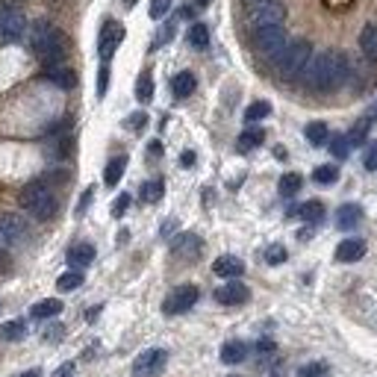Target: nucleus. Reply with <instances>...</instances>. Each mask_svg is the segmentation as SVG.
<instances>
[{"label":"nucleus","mask_w":377,"mask_h":377,"mask_svg":"<svg viewBox=\"0 0 377 377\" xmlns=\"http://www.w3.org/2000/svg\"><path fill=\"white\" fill-rule=\"evenodd\" d=\"M301 77L306 88H313V92H333L348 80V59L339 51H324L306 62Z\"/></svg>","instance_id":"obj_1"},{"label":"nucleus","mask_w":377,"mask_h":377,"mask_svg":"<svg viewBox=\"0 0 377 377\" xmlns=\"http://www.w3.org/2000/svg\"><path fill=\"white\" fill-rule=\"evenodd\" d=\"M33 51H36V56L42 59L47 68L59 65L65 59V38H62V33H59L53 24L38 21L33 27Z\"/></svg>","instance_id":"obj_2"},{"label":"nucleus","mask_w":377,"mask_h":377,"mask_svg":"<svg viewBox=\"0 0 377 377\" xmlns=\"http://www.w3.org/2000/svg\"><path fill=\"white\" fill-rule=\"evenodd\" d=\"M310 59H313V45L306 42V38H295V42H286L283 53L277 56L274 62H277V71H280L283 80H297Z\"/></svg>","instance_id":"obj_3"},{"label":"nucleus","mask_w":377,"mask_h":377,"mask_svg":"<svg viewBox=\"0 0 377 377\" xmlns=\"http://www.w3.org/2000/svg\"><path fill=\"white\" fill-rule=\"evenodd\" d=\"M18 201H21L24 210L33 215V218H38V221H47V218H53V212H56V197H53V192H51V188H47L45 183H29V186H24Z\"/></svg>","instance_id":"obj_4"},{"label":"nucleus","mask_w":377,"mask_h":377,"mask_svg":"<svg viewBox=\"0 0 377 377\" xmlns=\"http://www.w3.org/2000/svg\"><path fill=\"white\" fill-rule=\"evenodd\" d=\"M245 15L254 29L265 24H283L286 9L280 0H245Z\"/></svg>","instance_id":"obj_5"},{"label":"nucleus","mask_w":377,"mask_h":377,"mask_svg":"<svg viewBox=\"0 0 377 377\" xmlns=\"http://www.w3.org/2000/svg\"><path fill=\"white\" fill-rule=\"evenodd\" d=\"M254 47L260 51L263 56L277 59L286 47V29L283 24H265V27H256L254 29Z\"/></svg>","instance_id":"obj_6"},{"label":"nucleus","mask_w":377,"mask_h":377,"mask_svg":"<svg viewBox=\"0 0 377 377\" xmlns=\"http://www.w3.org/2000/svg\"><path fill=\"white\" fill-rule=\"evenodd\" d=\"M168 363V354L162 348H147L133 360V377H160Z\"/></svg>","instance_id":"obj_7"},{"label":"nucleus","mask_w":377,"mask_h":377,"mask_svg":"<svg viewBox=\"0 0 377 377\" xmlns=\"http://www.w3.org/2000/svg\"><path fill=\"white\" fill-rule=\"evenodd\" d=\"M197 297H201L197 286L183 283V286H177V289L165 297L162 310H165V315H180V313H186V310H192V306L197 304Z\"/></svg>","instance_id":"obj_8"},{"label":"nucleus","mask_w":377,"mask_h":377,"mask_svg":"<svg viewBox=\"0 0 377 377\" xmlns=\"http://www.w3.org/2000/svg\"><path fill=\"white\" fill-rule=\"evenodd\" d=\"M29 233V227L21 215L15 212H0V245L3 247H12L18 242H24Z\"/></svg>","instance_id":"obj_9"},{"label":"nucleus","mask_w":377,"mask_h":377,"mask_svg":"<svg viewBox=\"0 0 377 377\" xmlns=\"http://www.w3.org/2000/svg\"><path fill=\"white\" fill-rule=\"evenodd\" d=\"M124 42V27L118 21H104L101 27V38H97V53L106 62V59H112V53L118 51V45Z\"/></svg>","instance_id":"obj_10"},{"label":"nucleus","mask_w":377,"mask_h":377,"mask_svg":"<svg viewBox=\"0 0 377 377\" xmlns=\"http://www.w3.org/2000/svg\"><path fill=\"white\" fill-rule=\"evenodd\" d=\"M24 29H27V18H24V12L18 6H3L0 9V33H3V38H21L24 36Z\"/></svg>","instance_id":"obj_11"},{"label":"nucleus","mask_w":377,"mask_h":377,"mask_svg":"<svg viewBox=\"0 0 377 377\" xmlns=\"http://www.w3.org/2000/svg\"><path fill=\"white\" fill-rule=\"evenodd\" d=\"M251 297V289L245 283H224L215 289V301L218 304H227V306H236V304H245Z\"/></svg>","instance_id":"obj_12"},{"label":"nucleus","mask_w":377,"mask_h":377,"mask_svg":"<svg viewBox=\"0 0 377 377\" xmlns=\"http://www.w3.org/2000/svg\"><path fill=\"white\" fill-rule=\"evenodd\" d=\"M212 271L218 277H227V280H233V277H242L245 274V263L239 260V256H218V260L212 263Z\"/></svg>","instance_id":"obj_13"},{"label":"nucleus","mask_w":377,"mask_h":377,"mask_svg":"<svg viewBox=\"0 0 377 377\" xmlns=\"http://www.w3.org/2000/svg\"><path fill=\"white\" fill-rule=\"evenodd\" d=\"M365 256V242L363 239H345L336 245V260L339 263H356Z\"/></svg>","instance_id":"obj_14"},{"label":"nucleus","mask_w":377,"mask_h":377,"mask_svg":"<svg viewBox=\"0 0 377 377\" xmlns=\"http://www.w3.org/2000/svg\"><path fill=\"white\" fill-rule=\"evenodd\" d=\"M171 251H174L177 256H186V260H192V256L201 254V239H197L195 233H183V236H177V239H174Z\"/></svg>","instance_id":"obj_15"},{"label":"nucleus","mask_w":377,"mask_h":377,"mask_svg":"<svg viewBox=\"0 0 377 377\" xmlns=\"http://www.w3.org/2000/svg\"><path fill=\"white\" fill-rule=\"evenodd\" d=\"M360 218H363V210L356 204H345L336 210V227L339 230H354L356 224H360Z\"/></svg>","instance_id":"obj_16"},{"label":"nucleus","mask_w":377,"mask_h":377,"mask_svg":"<svg viewBox=\"0 0 377 377\" xmlns=\"http://www.w3.org/2000/svg\"><path fill=\"white\" fill-rule=\"evenodd\" d=\"M59 313H62V301H59V297H45V301L33 304V310H29L33 319H53Z\"/></svg>","instance_id":"obj_17"},{"label":"nucleus","mask_w":377,"mask_h":377,"mask_svg":"<svg viewBox=\"0 0 377 377\" xmlns=\"http://www.w3.org/2000/svg\"><path fill=\"white\" fill-rule=\"evenodd\" d=\"M92 260H95V247L88 242H80V245H74L71 251H68V263H71L74 269H83V265H88Z\"/></svg>","instance_id":"obj_18"},{"label":"nucleus","mask_w":377,"mask_h":377,"mask_svg":"<svg viewBox=\"0 0 377 377\" xmlns=\"http://www.w3.org/2000/svg\"><path fill=\"white\" fill-rule=\"evenodd\" d=\"M360 47H363L365 59L377 62V24H365V29L360 33Z\"/></svg>","instance_id":"obj_19"},{"label":"nucleus","mask_w":377,"mask_h":377,"mask_svg":"<svg viewBox=\"0 0 377 377\" xmlns=\"http://www.w3.org/2000/svg\"><path fill=\"white\" fill-rule=\"evenodd\" d=\"M195 86H197V80H195V74L192 71H180L171 80V92L177 95V97H188V95H195Z\"/></svg>","instance_id":"obj_20"},{"label":"nucleus","mask_w":377,"mask_h":377,"mask_svg":"<svg viewBox=\"0 0 377 377\" xmlns=\"http://www.w3.org/2000/svg\"><path fill=\"white\" fill-rule=\"evenodd\" d=\"M292 215H297V218H304V221L315 224V221H321V218H324V204H321V201H306V204L297 206V210H292Z\"/></svg>","instance_id":"obj_21"},{"label":"nucleus","mask_w":377,"mask_h":377,"mask_svg":"<svg viewBox=\"0 0 377 377\" xmlns=\"http://www.w3.org/2000/svg\"><path fill=\"white\" fill-rule=\"evenodd\" d=\"M47 80H51L53 86H62V88H74L77 83V77L71 68H62V65H51L47 68Z\"/></svg>","instance_id":"obj_22"},{"label":"nucleus","mask_w":377,"mask_h":377,"mask_svg":"<svg viewBox=\"0 0 377 377\" xmlns=\"http://www.w3.org/2000/svg\"><path fill=\"white\" fill-rule=\"evenodd\" d=\"M245 354H247L245 342H239V339L224 342V348H221V363H227V365H236V363H242V360H245Z\"/></svg>","instance_id":"obj_23"},{"label":"nucleus","mask_w":377,"mask_h":377,"mask_svg":"<svg viewBox=\"0 0 377 377\" xmlns=\"http://www.w3.org/2000/svg\"><path fill=\"white\" fill-rule=\"evenodd\" d=\"M124 168H127V156H115V160H109L106 171H104V183L106 186H118V180L124 177Z\"/></svg>","instance_id":"obj_24"},{"label":"nucleus","mask_w":377,"mask_h":377,"mask_svg":"<svg viewBox=\"0 0 377 377\" xmlns=\"http://www.w3.org/2000/svg\"><path fill=\"white\" fill-rule=\"evenodd\" d=\"M304 136H306V142L315 145V147L324 145L327 138H330V133H327V124H324V121H313V124H306Z\"/></svg>","instance_id":"obj_25"},{"label":"nucleus","mask_w":377,"mask_h":377,"mask_svg":"<svg viewBox=\"0 0 377 377\" xmlns=\"http://www.w3.org/2000/svg\"><path fill=\"white\" fill-rule=\"evenodd\" d=\"M265 142V133L260 127H251V130H245L239 136V151H254V147H260Z\"/></svg>","instance_id":"obj_26"},{"label":"nucleus","mask_w":377,"mask_h":377,"mask_svg":"<svg viewBox=\"0 0 377 377\" xmlns=\"http://www.w3.org/2000/svg\"><path fill=\"white\" fill-rule=\"evenodd\" d=\"M271 115V104L269 101H254L251 106L245 109V121H263V118H269Z\"/></svg>","instance_id":"obj_27"},{"label":"nucleus","mask_w":377,"mask_h":377,"mask_svg":"<svg viewBox=\"0 0 377 377\" xmlns=\"http://www.w3.org/2000/svg\"><path fill=\"white\" fill-rule=\"evenodd\" d=\"M80 283H83V274L80 271H65V274H59V280H56V289L59 292H74V289H80Z\"/></svg>","instance_id":"obj_28"},{"label":"nucleus","mask_w":377,"mask_h":377,"mask_svg":"<svg viewBox=\"0 0 377 377\" xmlns=\"http://www.w3.org/2000/svg\"><path fill=\"white\" fill-rule=\"evenodd\" d=\"M24 336H27L24 321H6L0 327V339H6V342H18V339H24Z\"/></svg>","instance_id":"obj_29"},{"label":"nucleus","mask_w":377,"mask_h":377,"mask_svg":"<svg viewBox=\"0 0 377 377\" xmlns=\"http://www.w3.org/2000/svg\"><path fill=\"white\" fill-rule=\"evenodd\" d=\"M162 192H165V186H162V180H151V183H145L142 186V201L145 204H156V201H162Z\"/></svg>","instance_id":"obj_30"},{"label":"nucleus","mask_w":377,"mask_h":377,"mask_svg":"<svg viewBox=\"0 0 377 377\" xmlns=\"http://www.w3.org/2000/svg\"><path fill=\"white\" fill-rule=\"evenodd\" d=\"M188 45H192V47H206V45H210V29H206V24H192V27H188Z\"/></svg>","instance_id":"obj_31"},{"label":"nucleus","mask_w":377,"mask_h":377,"mask_svg":"<svg viewBox=\"0 0 377 377\" xmlns=\"http://www.w3.org/2000/svg\"><path fill=\"white\" fill-rule=\"evenodd\" d=\"M280 195L283 197H292V195H297V188H301V174H295V171H289V174H283L280 177Z\"/></svg>","instance_id":"obj_32"},{"label":"nucleus","mask_w":377,"mask_h":377,"mask_svg":"<svg viewBox=\"0 0 377 377\" xmlns=\"http://www.w3.org/2000/svg\"><path fill=\"white\" fill-rule=\"evenodd\" d=\"M136 97H138L142 104H147V101L154 97V77L147 74V71L138 77V83H136Z\"/></svg>","instance_id":"obj_33"},{"label":"nucleus","mask_w":377,"mask_h":377,"mask_svg":"<svg viewBox=\"0 0 377 377\" xmlns=\"http://www.w3.org/2000/svg\"><path fill=\"white\" fill-rule=\"evenodd\" d=\"M372 124H374V121H369V118H363V121H356V127H354V130L348 133V142H351V147H354V145H363L365 138H369Z\"/></svg>","instance_id":"obj_34"},{"label":"nucleus","mask_w":377,"mask_h":377,"mask_svg":"<svg viewBox=\"0 0 377 377\" xmlns=\"http://www.w3.org/2000/svg\"><path fill=\"white\" fill-rule=\"evenodd\" d=\"M327 142H330V154L336 156V160H345V156L351 154L348 136H333V138H327Z\"/></svg>","instance_id":"obj_35"},{"label":"nucleus","mask_w":377,"mask_h":377,"mask_svg":"<svg viewBox=\"0 0 377 377\" xmlns=\"http://www.w3.org/2000/svg\"><path fill=\"white\" fill-rule=\"evenodd\" d=\"M313 180L315 183H336V180H339V171H336V165H319V168H315V171H313Z\"/></svg>","instance_id":"obj_36"},{"label":"nucleus","mask_w":377,"mask_h":377,"mask_svg":"<svg viewBox=\"0 0 377 377\" xmlns=\"http://www.w3.org/2000/svg\"><path fill=\"white\" fill-rule=\"evenodd\" d=\"M297 377H327V363H306L297 369Z\"/></svg>","instance_id":"obj_37"},{"label":"nucleus","mask_w":377,"mask_h":377,"mask_svg":"<svg viewBox=\"0 0 377 377\" xmlns=\"http://www.w3.org/2000/svg\"><path fill=\"white\" fill-rule=\"evenodd\" d=\"M171 3L174 0H151V18L154 21H160V18H165L168 12H171Z\"/></svg>","instance_id":"obj_38"},{"label":"nucleus","mask_w":377,"mask_h":377,"mask_svg":"<svg viewBox=\"0 0 377 377\" xmlns=\"http://www.w3.org/2000/svg\"><path fill=\"white\" fill-rule=\"evenodd\" d=\"M283 260H286V247H283V245L265 247V263H269V265H280Z\"/></svg>","instance_id":"obj_39"},{"label":"nucleus","mask_w":377,"mask_h":377,"mask_svg":"<svg viewBox=\"0 0 377 377\" xmlns=\"http://www.w3.org/2000/svg\"><path fill=\"white\" fill-rule=\"evenodd\" d=\"M130 201H133L130 195H118V197H115V204H112V215H115V218H121V215L127 212V206H130Z\"/></svg>","instance_id":"obj_40"},{"label":"nucleus","mask_w":377,"mask_h":377,"mask_svg":"<svg viewBox=\"0 0 377 377\" xmlns=\"http://www.w3.org/2000/svg\"><path fill=\"white\" fill-rule=\"evenodd\" d=\"M106 86H109V65L104 62V65H101V71H97V97H104V95H106Z\"/></svg>","instance_id":"obj_41"},{"label":"nucleus","mask_w":377,"mask_h":377,"mask_svg":"<svg viewBox=\"0 0 377 377\" xmlns=\"http://www.w3.org/2000/svg\"><path fill=\"white\" fill-rule=\"evenodd\" d=\"M145 124H147V115L145 112H133L130 118H127V127H130L133 133H138V130H145Z\"/></svg>","instance_id":"obj_42"},{"label":"nucleus","mask_w":377,"mask_h":377,"mask_svg":"<svg viewBox=\"0 0 377 377\" xmlns=\"http://www.w3.org/2000/svg\"><path fill=\"white\" fill-rule=\"evenodd\" d=\"M171 38H174V24H165V27H160V36H156L154 47H162L165 42H171Z\"/></svg>","instance_id":"obj_43"},{"label":"nucleus","mask_w":377,"mask_h":377,"mask_svg":"<svg viewBox=\"0 0 377 377\" xmlns=\"http://www.w3.org/2000/svg\"><path fill=\"white\" fill-rule=\"evenodd\" d=\"M365 168H369V171H377V145H372L369 154H365Z\"/></svg>","instance_id":"obj_44"},{"label":"nucleus","mask_w":377,"mask_h":377,"mask_svg":"<svg viewBox=\"0 0 377 377\" xmlns=\"http://www.w3.org/2000/svg\"><path fill=\"white\" fill-rule=\"evenodd\" d=\"M74 374V363H65V365H59V369L53 372V377H71Z\"/></svg>","instance_id":"obj_45"},{"label":"nucleus","mask_w":377,"mask_h":377,"mask_svg":"<svg viewBox=\"0 0 377 377\" xmlns=\"http://www.w3.org/2000/svg\"><path fill=\"white\" fill-rule=\"evenodd\" d=\"M92 195H95V192H92V188H86V195L80 197V206H77V212H86V206H88V204H92Z\"/></svg>","instance_id":"obj_46"},{"label":"nucleus","mask_w":377,"mask_h":377,"mask_svg":"<svg viewBox=\"0 0 377 377\" xmlns=\"http://www.w3.org/2000/svg\"><path fill=\"white\" fill-rule=\"evenodd\" d=\"M174 230H177V221H174V218H171V221H165V224H162V236H171Z\"/></svg>","instance_id":"obj_47"},{"label":"nucleus","mask_w":377,"mask_h":377,"mask_svg":"<svg viewBox=\"0 0 377 377\" xmlns=\"http://www.w3.org/2000/svg\"><path fill=\"white\" fill-rule=\"evenodd\" d=\"M180 162H183V165L188 168V165H192V162H195V154H192V151H186V154L180 156Z\"/></svg>","instance_id":"obj_48"},{"label":"nucleus","mask_w":377,"mask_h":377,"mask_svg":"<svg viewBox=\"0 0 377 377\" xmlns=\"http://www.w3.org/2000/svg\"><path fill=\"white\" fill-rule=\"evenodd\" d=\"M256 351H263V354H265V351H274V342H265V339H263L260 345H256Z\"/></svg>","instance_id":"obj_49"},{"label":"nucleus","mask_w":377,"mask_h":377,"mask_svg":"<svg viewBox=\"0 0 377 377\" xmlns=\"http://www.w3.org/2000/svg\"><path fill=\"white\" fill-rule=\"evenodd\" d=\"M151 154L160 156V154H162V145H160V142H151Z\"/></svg>","instance_id":"obj_50"},{"label":"nucleus","mask_w":377,"mask_h":377,"mask_svg":"<svg viewBox=\"0 0 377 377\" xmlns=\"http://www.w3.org/2000/svg\"><path fill=\"white\" fill-rule=\"evenodd\" d=\"M365 118H369V121H377V104L369 109V112H365Z\"/></svg>","instance_id":"obj_51"},{"label":"nucleus","mask_w":377,"mask_h":377,"mask_svg":"<svg viewBox=\"0 0 377 377\" xmlns=\"http://www.w3.org/2000/svg\"><path fill=\"white\" fill-rule=\"evenodd\" d=\"M18 377H42V372H38V369H29V372H24V374H18Z\"/></svg>","instance_id":"obj_52"},{"label":"nucleus","mask_w":377,"mask_h":377,"mask_svg":"<svg viewBox=\"0 0 377 377\" xmlns=\"http://www.w3.org/2000/svg\"><path fill=\"white\" fill-rule=\"evenodd\" d=\"M3 260H6V247L0 245V263H3Z\"/></svg>","instance_id":"obj_53"},{"label":"nucleus","mask_w":377,"mask_h":377,"mask_svg":"<svg viewBox=\"0 0 377 377\" xmlns=\"http://www.w3.org/2000/svg\"><path fill=\"white\" fill-rule=\"evenodd\" d=\"M206 3H210V0H197V6H206Z\"/></svg>","instance_id":"obj_54"},{"label":"nucleus","mask_w":377,"mask_h":377,"mask_svg":"<svg viewBox=\"0 0 377 377\" xmlns=\"http://www.w3.org/2000/svg\"><path fill=\"white\" fill-rule=\"evenodd\" d=\"M233 377H236V374H233Z\"/></svg>","instance_id":"obj_55"}]
</instances>
